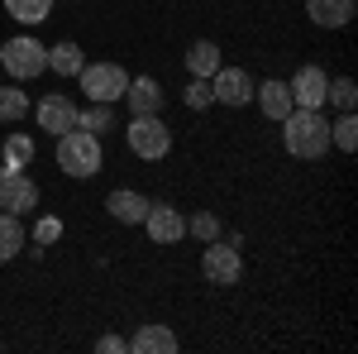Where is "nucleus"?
I'll return each instance as SVG.
<instances>
[{"label":"nucleus","instance_id":"nucleus-1","mask_svg":"<svg viewBox=\"0 0 358 354\" xmlns=\"http://www.w3.org/2000/svg\"><path fill=\"white\" fill-rule=\"evenodd\" d=\"M287 130H282V144H287V154L292 158H325L330 154V120L320 115V110H296L282 120Z\"/></svg>","mask_w":358,"mask_h":354},{"label":"nucleus","instance_id":"nucleus-2","mask_svg":"<svg viewBox=\"0 0 358 354\" xmlns=\"http://www.w3.org/2000/svg\"><path fill=\"white\" fill-rule=\"evenodd\" d=\"M57 168H62L67 177H91V172H101V135H91V130H67V135H57Z\"/></svg>","mask_w":358,"mask_h":354},{"label":"nucleus","instance_id":"nucleus-3","mask_svg":"<svg viewBox=\"0 0 358 354\" xmlns=\"http://www.w3.org/2000/svg\"><path fill=\"white\" fill-rule=\"evenodd\" d=\"M0 67L10 72V77H20V82H29V77H38V72H48V48L38 43V39H10L5 48H0Z\"/></svg>","mask_w":358,"mask_h":354},{"label":"nucleus","instance_id":"nucleus-4","mask_svg":"<svg viewBox=\"0 0 358 354\" xmlns=\"http://www.w3.org/2000/svg\"><path fill=\"white\" fill-rule=\"evenodd\" d=\"M77 77H82L86 96H91V101H106V106L124 101V86H129V72H124V67H115V62H86Z\"/></svg>","mask_w":358,"mask_h":354},{"label":"nucleus","instance_id":"nucleus-5","mask_svg":"<svg viewBox=\"0 0 358 354\" xmlns=\"http://www.w3.org/2000/svg\"><path fill=\"white\" fill-rule=\"evenodd\" d=\"M124 139H129V149H134L138 158H167V149H172V130L158 115H134Z\"/></svg>","mask_w":358,"mask_h":354},{"label":"nucleus","instance_id":"nucleus-6","mask_svg":"<svg viewBox=\"0 0 358 354\" xmlns=\"http://www.w3.org/2000/svg\"><path fill=\"white\" fill-rule=\"evenodd\" d=\"M201 273H206V282H215V287H234L239 278H244V259H239V249L234 245H206L201 254Z\"/></svg>","mask_w":358,"mask_h":354},{"label":"nucleus","instance_id":"nucleus-7","mask_svg":"<svg viewBox=\"0 0 358 354\" xmlns=\"http://www.w3.org/2000/svg\"><path fill=\"white\" fill-rule=\"evenodd\" d=\"M287 86H292V106L296 110H320L325 106V91H330V72L315 67V62H306V67H296V77Z\"/></svg>","mask_w":358,"mask_h":354},{"label":"nucleus","instance_id":"nucleus-8","mask_svg":"<svg viewBox=\"0 0 358 354\" xmlns=\"http://www.w3.org/2000/svg\"><path fill=\"white\" fill-rule=\"evenodd\" d=\"M210 101H220V106H248L253 101V77H248L244 67H220L210 77Z\"/></svg>","mask_w":358,"mask_h":354},{"label":"nucleus","instance_id":"nucleus-9","mask_svg":"<svg viewBox=\"0 0 358 354\" xmlns=\"http://www.w3.org/2000/svg\"><path fill=\"white\" fill-rule=\"evenodd\" d=\"M38 130H48V135H67V130H77V101L72 96H62V91H53V96H43L38 101Z\"/></svg>","mask_w":358,"mask_h":354},{"label":"nucleus","instance_id":"nucleus-10","mask_svg":"<svg viewBox=\"0 0 358 354\" xmlns=\"http://www.w3.org/2000/svg\"><path fill=\"white\" fill-rule=\"evenodd\" d=\"M38 206V182L24 177V172H15V177H0V211H10V216H29Z\"/></svg>","mask_w":358,"mask_h":354},{"label":"nucleus","instance_id":"nucleus-11","mask_svg":"<svg viewBox=\"0 0 358 354\" xmlns=\"http://www.w3.org/2000/svg\"><path fill=\"white\" fill-rule=\"evenodd\" d=\"M143 230H148V240H153V245H177V240L187 235V220H182L177 206H148Z\"/></svg>","mask_w":358,"mask_h":354},{"label":"nucleus","instance_id":"nucleus-12","mask_svg":"<svg viewBox=\"0 0 358 354\" xmlns=\"http://www.w3.org/2000/svg\"><path fill=\"white\" fill-rule=\"evenodd\" d=\"M124 345L134 354H172L177 350V330H167L163 321H148V326H138Z\"/></svg>","mask_w":358,"mask_h":354},{"label":"nucleus","instance_id":"nucleus-13","mask_svg":"<svg viewBox=\"0 0 358 354\" xmlns=\"http://www.w3.org/2000/svg\"><path fill=\"white\" fill-rule=\"evenodd\" d=\"M148 206H153V201H148L143 191H129V187H120V191H110V196H106V211H110L120 225H143Z\"/></svg>","mask_w":358,"mask_h":354},{"label":"nucleus","instance_id":"nucleus-14","mask_svg":"<svg viewBox=\"0 0 358 354\" xmlns=\"http://www.w3.org/2000/svg\"><path fill=\"white\" fill-rule=\"evenodd\" d=\"M124 101H129L134 115H158L163 110V86H158V77H129Z\"/></svg>","mask_w":358,"mask_h":354},{"label":"nucleus","instance_id":"nucleus-15","mask_svg":"<svg viewBox=\"0 0 358 354\" xmlns=\"http://www.w3.org/2000/svg\"><path fill=\"white\" fill-rule=\"evenodd\" d=\"M253 96H258V110H263L268 120H287V115H292V86L282 82V77H268Z\"/></svg>","mask_w":358,"mask_h":354},{"label":"nucleus","instance_id":"nucleus-16","mask_svg":"<svg viewBox=\"0 0 358 354\" xmlns=\"http://www.w3.org/2000/svg\"><path fill=\"white\" fill-rule=\"evenodd\" d=\"M306 15L320 29H344L354 20V0H306Z\"/></svg>","mask_w":358,"mask_h":354},{"label":"nucleus","instance_id":"nucleus-17","mask_svg":"<svg viewBox=\"0 0 358 354\" xmlns=\"http://www.w3.org/2000/svg\"><path fill=\"white\" fill-rule=\"evenodd\" d=\"M187 67H192V77H215L220 72V43L215 39H196L192 48H187Z\"/></svg>","mask_w":358,"mask_h":354},{"label":"nucleus","instance_id":"nucleus-18","mask_svg":"<svg viewBox=\"0 0 358 354\" xmlns=\"http://www.w3.org/2000/svg\"><path fill=\"white\" fill-rule=\"evenodd\" d=\"M48 67H53L57 77H77V72L86 67V57H82V48H77L72 39H62V43L48 48Z\"/></svg>","mask_w":358,"mask_h":354},{"label":"nucleus","instance_id":"nucleus-19","mask_svg":"<svg viewBox=\"0 0 358 354\" xmlns=\"http://www.w3.org/2000/svg\"><path fill=\"white\" fill-rule=\"evenodd\" d=\"M24 163H34V139H29V135H10V139H5V163H0V177L24 172Z\"/></svg>","mask_w":358,"mask_h":354},{"label":"nucleus","instance_id":"nucleus-20","mask_svg":"<svg viewBox=\"0 0 358 354\" xmlns=\"http://www.w3.org/2000/svg\"><path fill=\"white\" fill-rule=\"evenodd\" d=\"M24 245H29L24 240V220L10 216V211H0V264H10Z\"/></svg>","mask_w":358,"mask_h":354},{"label":"nucleus","instance_id":"nucleus-21","mask_svg":"<svg viewBox=\"0 0 358 354\" xmlns=\"http://www.w3.org/2000/svg\"><path fill=\"white\" fill-rule=\"evenodd\" d=\"M5 15H15L20 25H43L53 15V0H5Z\"/></svg>","mask_w":358,"mask_h":354},{"label":"nucleus","instance_id":"nucleus-22","mask_svg":"<svg viewBox=\"0 0 358 354\" xmlns=\"http://www.w3.org/2000/svg\"><path fill=\"white\" fill-rule=\"evenodd\" d=\"M77 130H91V135L101 130L106 135V130H115V110L106 101H91V110H77Z\"/></svg>","mask_w":358,"mask_h":354},{"label":"nucleus","instance_id":"nucleus-23","mask_svg":"<svg viewBox=\"0 0 358 354\" xmlns=\"http://www.w3.org/2000/svg\"><path fill=\"white\" fill-rule=\"evenodd\" d=\"M330 144H334V149H344V154H354V149H358V120H354V110H344V115L330 125Z\"/></svg>","mask_w":358,"mask_h":354},{"label":"nucleus","instance_id":"nucleus-24","mask_svg":"<svg viewBox=\"0 0 358 354\" xmlns=\"http://www.w3.org/2000/svg\"><path fill=\"white\" fill-rule=\"evenodd\" d=\"M29 110V96L24 86H0V125H10V120H20Z\"/></svg>","mask_w":358,"mask_h":354},{"label":"nucleus","instance_id":"nucleus-25","mask_svg":"<svg viewBox=\"0 0 358 354\" xmlns=\"http://www.w3.org/2000/svg\"><path fill=\"white\" fill-rule=\"evenodd\" d=\"M325 101H330V106H339V110H354V101H358L354 77H334L330 91H325Z\"/></svg>","mask_w":358,"mask_h":354},{"label":"nucleus","instance_id":"nucleus-26","mask_svg":"<svg viewBox=\"0 0 358 354\" xmlns=\"http://www.w3.org/2000/svg\"><path fill=\"white\" fill-rule=\"evenodd\" d=\"M187 235H196V240H206V245H210V240L220 235V220L210 216V211H196V216L187 220Z\"/></svg>","mask_w":358,"mask_h":354},{"label":"nucleus","instance_id":"nucleus-27","mask_svg":"<svg viewBox=\"0 0 358 354\" xmlns=\"http://www.w3.org/2000/svg\"><path fill=\"white\" fill-rule=\"evenodd\" d=\"M182 101H187L192 110H206V106H210V82H206V77H196V82L182 91Z\"/></svg>","mask_w":358,"mask_h":354},{"label":"nucleus","instance_id":"nucleus-28","mask_svg":"<svg viewBox=\"0 0 358 354\" xmlns=\"http://www.w3.org/2000/svg\"><path fill=\"white\" fill-rule=\"evenodd\" d=\"M57 230H62L57 220H43V225L34 230V240H38V245H53V240H57Z\"/></svg>","mask_w":358,"mask_h":354},{"label":"nucleus","instance_id":"nucleus-29","mask_svg":"<svg viewBox=\"0 0 358 354\" xmlns=\"http://www.w3.org/2000/svg\"><path fill=\"white\" fill-rule=\"evenodd\" d=\"M96 350H106V354H120V350H129V345H124L120 335H101V345H96Z\"/></svg>","mask_w":358,"mask_h":354}]
</instances>
